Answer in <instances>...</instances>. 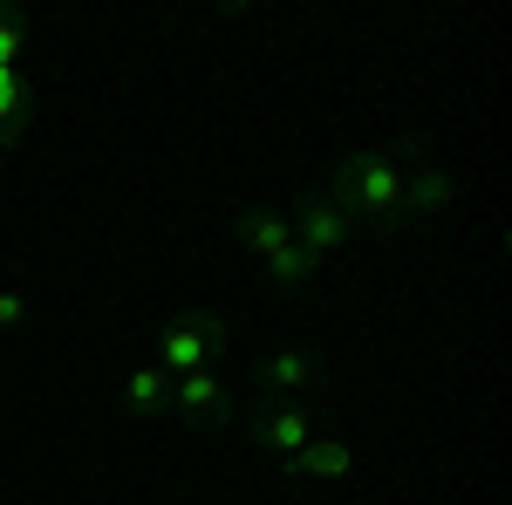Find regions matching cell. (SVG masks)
<instances>
[{
	"instance_id": "1",
	"label": "cell",
	"mask_w": 512,
	"mask_h": 505,
	"mask_svg": "<svg viewBox=\"0 0 512 505\" xmlns=\"http://www.w3.org/2000/svg\"><path fill=\"white\" fill-rule=\"evenodd\" d=\"M321 192L335 198L349 219H369L376 233H410V219H403V164H396L383 144H376V151H349L328 171Z\"/></svg>"
},
{
	"instance_id": "2",
	"label": "cell",
	"mask_w": 512,
	"mask_h": 505,
	"mask_svg": "<svg viewBox=\"0 0 512 505\" xmlns=\"http://www.w3.org/2000/svg\"><path fill=\"white\" fill-rule=\"evenodd\" d=\"M233 239L246 246V253L267 260V280H274L280 294H294V287L315 280V260L294 246V226H287V212H274V205H246V212L233 219Z\"/></svg>"
},
{
	"instance_id": "3",
	"label": "cell",
	"mask_w": 512,
	"mask_h": 505,
	"mask_svg": "<svg viewBox=\"0 0 512 505\" xmlns=\"http://www.w3.org/2000/svg\"><path fill=\"white\" fill-rule=\"evenodd\" d=\"M226 349H233V321H226L219 308H178L158 328V369H164V376L212 369Z\"/></svg>"
},
{
	"instance_id": "4",
	"label": "cell",
	"mask_w": 512,
	"mask_h": 505,
	"mask_svg": "<svg viewBox=\"0 0 512 505\" xmlns=\"http://www.w3.org/2000/svg\"><path fill=\"white\" fill-rule=\"evenodd\" d=\"M287 226H294V246H301L315 267H321V260H335V253L355 239V219H349V212H342L328 192H321V185H301V192H294V205H287Z\"/></svg>"
},
{
	"instance_id": "5",
	"label": "cell",
	"mask_w": 512,
	"mask_h": 505,
	"mask_svg": "<svg viewBox=\"0 0 512 505\" xmlns=\"http://www.w3.org/2000/svg\"><path fill=\"white\" fill-rule=\"evenodd\" d=\"M171 417L185 430H219L233 417V389L219 369H192V376H171Z\"/></svg>"
},
{
	"instance_id": "6",
	"label": "cell",
	"mask_w": 512,
	"mask_h": 505,
	"mask_svg": "<svg viewBox=\"0 0 512 505\" xmlns=\"http://www.w3.org/2000/svg\"><path fill=\"white\" fill-rule=\"evenodd\" d=\"M253 437H260L267 451H280V458L308 451V437H315L308 403H301V396H267V403H260V417H253Z\"/></svg>"
},
{
	"instance_id": "7",
	"label": "cell",
	"mask_w": 512,
	"mask_h": 505,
	"mask_svg": "<svg viewBox=\"0 0 512 505\" xmlns=\"http://www.w3.org/2000/svg\"><path fill=\"white\" fill-rule=\"evenodd\" d=\"M451 198H458V178H451L444 164H417V171H403V219H410V226L437 219Z\"/></svg>"
},
{
	"instance_id": "8",
	"label": "cell",
	"mask_w": 512,
	"mask_h": 505,
	"mask_svg": "<svg viewBox=\"0 0 512 505\" xmlns=\"http://www.w3.org/2000/svg\"><path fill=\"white\" fill-rule=\"evenodd\" d=\"M287 478H321V485H342L355 471V444L349 437H308V451H294V458H280Z\"/></svg>"
},
{
	"instance_id": "9",
	"label": "cell",
	"mask_w": 512,
	"mask_h": 505,
	"mask_svg": "<svg viewBox=\"0 0 512 505\" xmlns=\"http://www.w3.org/2000/svg\"><path fill=\"white\" fill-rule=\"evenodd\" d=\"M123 417H130V424L171 417V376H164L158 362H137V369L123 376Z\"/></svg>"
},
{
	"instance_id": "10",
	"label": "cell",
	"mask_w": 512,
	"mask_h": 505,
	"mask_svg": "<svg viewBox=\"0 0 512 505\" xmlns=\"http://www.w3.org/2000/svg\"><path fill=\"white\" fill-rule=\"evenodd\" d=\"M253 383L267 389V396H301V389L315 383V349H308V342H287V349H274L260 369H253Z\"/></svg>"
},
{
	"instance_id": "11",
	"label": "cell",
	"mask_w": 512,
	"mask_h": 505,
	"mask_svg": "<svg viewBox=\"0 0 512 505\" xmlns=\"http://www.w3.org/2000/svg\"><path fill=\"white\" fill-rule=\"evenodd\" d=\"M35 123V82L21 69H0V151H14Z\"/></svg>"
},
{
	"instance_id": "12",
	"label": "cell",
	"mask_w": 512,
	"mask_h": 505,
	"mask_svg": "<svg viewBox=\"0 0 512 505\" xmlns=\"http://www.w3.org/2000/svg\"><path fill=\"white\" fill-rule=\"evenodd\" d=\"M21 62H28V14L0 7V69H21Z\"/></svg>"
},
{
	"instance_id": "13",
	"label": "cell",
	"mask_w": 512,
	"mask_h": 505,
	"mask_svg": "<svg viewBox=\"0 0 512 505\" xmlns=\"http://www.w3.org/2000/svg\"><path fill=\"white\" fill-rule=\"evenodd\" d=\"M21 321H28V294L0 287V328H21Z\"/></svg>"
}]
</instances>
